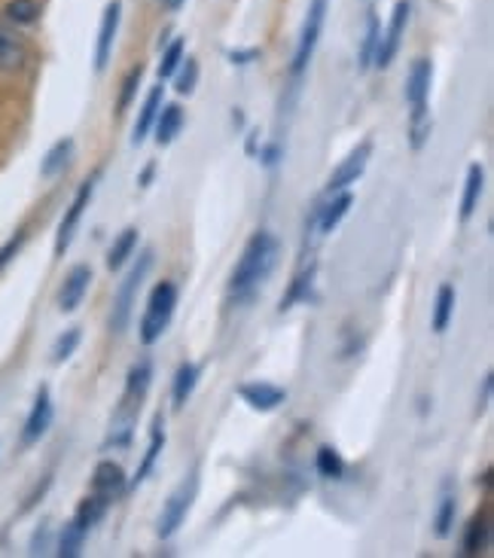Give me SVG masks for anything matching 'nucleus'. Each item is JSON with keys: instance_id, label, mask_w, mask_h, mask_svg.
<instances>
[{"instance_id": "obj_1", "label": "nucleus", "mask_w": 494, "mask_h": 558, "mask_svg": "<svg viewBox=\"0 0 494 558\" xmlns=\"http://www.w3.org/2000/svg\"><path fill=\"white\" fill-rule=\"evenodd\" d=\"M278 263V239L272 232H256L241 254L239 266L229 281V293L236 300H251L260 287L269 281L272 269Z\"/></svg>"}, {"instance_id": "obj_2", "label": "nucleus", "mask_w": 494, "mask_h": 558, "mask_svg": "<svg viewBox=\"0 0 494 558\" xmlns=\"http://www.w3.org/2000/svg\"><path fill=\"white\" fill-rule=\"evenodd\" d=\"M174 308H178V287L171 281H159L153 287L147 312L141 317V342L144 345H153V342L162 339V332L168 330V324L174 317Z\"/></svg>"}, {"instance_id": "obj_3", "label": "nucleus", "mask_w": 494, "mask_h": 558, "mask_svg": "<svg viewBox=\"0 0 494 558\" xmlns=\"http://www.w3.org/2000/svg\"><path fill=\"white\" fill-rule=\"evenodd\" d=\"M153 269V251H144L137 263L132 266V272L125 275V281L117 290V300H113V308H110V332H117L122 336L125 327H129V320H132V308H135L137 300V290L144 284V278Z\"/></svg>"}, {"instance_id": "obj_4", "label": "nucleus", "mask_w": 494, "mask_h": 558, "mask_svg": "<svg viewBox=\"0 0 494 558\" xmlns=\"http://www.w3.org/2000/svg\"><path fill=\"white\" fill-rule=\"evenodd\" d=\"M327 3L329 0H312V7H309V15H305V22H302L300 44H297V56H293V64H290L293 76L305 74L309 61H312V56H315L317 37H321L324 19H327Z\"/></svg>"}, {"instance_id": "obj_5", "label": "nucleus", "mask_w": 494, "mask_h": 558, "mask_svg": "<svg viewBox=\"0 0 494 558\" xmlns=\"http://www.w3.org/2000/svg\"><path fill=\"white\" fill-rule=\"evenodd\" d=\"M195 492H198V480H195V473H193V476H190V480L180 485L178 492L168 498L162 515H159V529H156L162 541H168L171 534H178V529L183 525V519H186V513H190V507H193Z\"/></svg>"}, {"instance_id": "obj_6", "label": "nucleus", "mask_w": 494, "mask_h": 558, "mask_svg": "<svg viewBox=\"0 0 494 558\" xmlns=\"http://www.w3.org/2000/svg\"><path fill=\"white\" fill-rule=\"evenodd\" d=\"M406 25H409V0H397V7H394V13H390L388 31L378 37V49H375L373 64H378L382 71H385V68H390V61L397 59L400 44H403Z\"/></svg>"}, {"instance_id": "obj_7", "label": "nucleus", "mask_w": 494, "mask_h": 558, "mask_svg": "<svg viewBox=\"0 0 494 558\" xmlns=\"http://www.w3.org/2000/svg\"><path fill=\"white\" fill-rule=\"evenodd\" d=\"M92 196H95V178H89L86 183H80V190H76L71 208H68V214L61 217L59 235H56V257H64V251H68V247H71V242H74L76 227H80L83 214H86V208H89Z\"/></svg>"}, {"instance_id": "obj_8", "label": "nucleus", "mask_w": 494, "mask_h": 558, "mask_svg": "<svg viewBox=\"0 0 494 558\" xmlns=\"http://www.w3.org/2000/svg\"><path fill=\"white\" fill-rule=\"evenodd\" d=\"M120 19H122V3L120 0H110L105 15H101V28H98V44H95V71H105L107 61H110V56H113V44H117V34H120Z\"/></svg>"}, {"instance_id": "obj_9", "label": "nucleus", "mask_w": 494, "mask_h": 558, "mask_svg": "<svg viewBox=\"0 0 494 558\" xmlns=\"http://www.w3.org/2000/svg\"><path fill=\"white\" fill-rule=\"evenodd\" d=\"M370 153H373V144H370V141H363L360 147H354V150L348 153V159H342V166L329 174V193H339V190H348L351 183H358V178L363 174V168L370 162Z\"/></svg>"}, {"instance_id": "obj_10", "label": "nucleus", "mask_w": 494, "mask_h": 558, "mask_svg": "<svg viewBox=\"0 0 494 558\" xmlns=\"http://www.w3.org/2000/svg\"><path fill=\"white\" fill-rule=\"evenodd\" d=\"M89 284H92V269L89 266H74L71 272H68V278H64V284H61L59 290V308L64 312V315H71V312H76L80 308V302H83V296L89 293Z\"/></svg>"}, {"instance_id": "obj_11", "label": "nucleus", "mask_w": 494, "mask_h": 558, "mask_svg": "<svg viewBox=\"0 0 494 558\" xmlns=\"http://www.w3.org/2000/svg\"><path fill=\"white\" fill-rule=\"evenodd\" d=\"M239 397L256 412H272V409H278L287 400L285 388H278V385H269V381H244L239 388Z\"/></svg>"}, {"instance_id": "obj_12", "label": "nucleus", "mask_w": 494, "mask_h": 558, "mask_svg": "<svg viewBox=\"0 0 494 558\" xmlns=\"http://www.w3.org/2000/svg\"><path fill=\"white\" fill-rule=\"evenodd\" d=\"M49 424H52V397H49V388H40V391H37V400H34V407H31L25 430H22V442H25V446L40 442V437L49 430Z\"/></svg>"}, {"instance_id": "obj_13", "label": "nucleus", "mask_w": 494, "mask_h": 558, "mask_svg": "<svg viewBox=\"0 0 494 558\" xmlns=\"http://www.w3.org/2000/svg\"><path fill=\"white\" fill-rule=\"evenodd\" d=\"M431 80H434V64L427 59H419L409 71L406 80V101L412 107L427 105V95H431Z\"/></svg>"}, {"instance_id": "obj_14", "label": "nucleus", "mask_w": 494, "mask_h": 558, "mask_svg": "<svg viewBox=\"0 0 494 558\" xmlns=\"http://www.w3.org/2000/svg\"><path fill=\"white\" fill-rule=\"evenodd\" d=\"M125 488V473H122L120 464L113 461H105L95 468V476H92V492L95 495H105L107 500H113Z\"/></svg>"}, {"instance_id": "obj_15", "label": "nucleus", "mask_w": 494, "mask_h": 558, "mask_svg": "<svg viewBox=\"0 0 494 558\" xmlns=\"http://www.w3.org/2000/svg\"><path fill=\"white\" fill-rule=\"evenodd\" d=\"M162 80H159V86H153L150 95H147V101L141 107V113H137V122H135V135H132V144H144L147 135L153 132V122L159 117V110H162Z\"/></svg>"}, {"instance_id": "obj_16", "label": "nucleus", "mask_w": 494, "mask_h": 558, "mask_svg": "<svg viewBox=\"0 0 494 558\" xmlns=\"http://www.w3.org/2000/svg\"><path fill=\"white\" fill-rule=\"evenodd\" d=\"M153 129H156V144L159 147L171 144L180 135V129H183V110H180V105H162L159 117L153 122Z\"/></svg>"}, {"instance_id": "obj_17", "label": "nucleus", "mask_w": 494, "mask_h": 558, "mask_svg": "<svg viewBox=\"0 0 494 558\" xmlns=\"http://www.w3.org/2000/svg\"><path fill=\"white\" fill-rule=\"evenodd\" d=\"M195 385H198V366L195 363H180L178 373H174V385H171V400L174 409H183L193 397Z\"/></svg>"}, {"instance_id": "obj_18", "label": "nucleus", "mask_w": 494, "mask_h": 558, "mask_svg": "<svg viewBox=\"0 0 494 558\" xmlns=\"http://www.w3.org/2000/svg\"><path fill=\"white\" fill-rule=\"evenodd\" d=\"M150 378H153L150 361L135 363V366L129 369V381H125V403L141 407V400L147 397V388H150Z\"/></svg>"}, {"instance_id": "obj_19", "label": "nucleus", "mask_w": 494, "mask_h": 558, "mask_svg": "<svg viewBox=\"0 0 494 558\" xmlns=\"http://www.w3.org/2000/svg\"><path fill=\"white\" fill-rule=\"evenodd\" d=\"M25 44L15 37L13 31L0 28V71H22L25 64Z\"/></svg>"}, {"instance_id": "obj_20", "label": "nucleus", "mask_w": 494, "mask_h": 558, "mask_svg": "<svg viewBox=\"0 0 494 558\" xmlns=\"http://www.w3.org/2000/svg\"><path fill=\"white\" fill-rule=\"evenodd\" d=\"M482 183H485V171H482V166L467 168L465 196H461V220H470V217L477 214V208H480Z\"/></svg>"}, {"instance_id": "obj_21", "label": "nucleus", "mask_w": 494, "mask_h": 558, "mask_svg": "<svg viewBox=\"0 0 494 558\" xmlns=\"http://www.w3.org/2000/svg\"><path fill=\"white\" fill-rule=\"evenodd\" d=\"M165 449V430H162V415H156V422H153L150 430V446H147V454H144V461H141V468H137V476L132 480V485H141L156 468V461H159V454Z\"/></svg>"}, {"instance_id": "obj_22", "label": "nucleus", "mask_w": 494, "mask_h": 558, "mask_svg": "<svg viewBox=\"0 0 494 558\" xmlns=\"http://www.w3.org/2000/svg\"><path fill=\"white\" fill-rule=\"evenodd\" d=\"M71 156H74V141L71 137H61L59 144H52V150L46 153V159L40 162V174H44L46 181L61 174L68 168V162H71Z\"/></svg>"}, {"instance_id": "obj_23", "label": "nucleus", "mask_w": 494, "mask_h": 558, "mask_svg": "<svg viewBox=\"0 0 494 558\" xmlns=\"http://www.w3.org/2000/svg\"><path fill=\"white\" fill-rule=\"evenodd\" d=\"M351 205H354V196H351L348 190H339V196L333 198L329 205H324V211H321V217H317V227H321V232L327 235V232H333V229L339 227Z\"/></svg>"}, {"instance_id": "obj_24", "label": "nucleus", "mask_w": 494, "mask_h": 558, "mask_svg": "<svg viewBox=\"0 0 494 558\" xmlns=\"http://www.w3.org/2000/svg\"><path fill=\"white\" fill-rule=\"evenodd\" d=\"M107 507H110V500L105 498V495H92V498H86L80 507H76V515H74V522L80 525V529L86 531L89 534L101 519L107 515Z\"/></svg>"}, {"instance_id": "obj_25", "label": "nucleus", "mask_w": 494, "mask_h": 558, "mask_svg": "<svg viewBox=\"0 0 494 558\" xmlns=\"http://www.w3.org/2000/svg\"><path fill=\"white\" fill-rule=\"evenodd\" d=\"M135 247H137V229L135 227L122 229V235L113 242L110 254H107V269H110V272L122 269V266L129 263V257L135 254Z\"/></svg>"}, {"instance_id": "obj_26", "label": "nucleus", "mask_w": 494, "mask_h": 558, "mask_svg": "<svg viewBox=\"0 0 494 558\" xmlns=\"http://www.w3.org/2000/svg\"><path fill=\"white\" fill-rule=\"evenodd\" d=\"M451 317H455V287L443 284L436 290V305H434V330L446 332L449 330Z\"/></svg>"}, {"instance_id": "obj_27", "label": "nucleus", "mask_w": 494, "mask_h": 558, "mask_svg": "<svg viewBox=\"0 0 494 558\" xmlns=\"http://www.w3.org/2000/svg\"><path fill=\"white\" fill-rule=\"evenodd\" d=\"M378 37H382V28H378V19L370 15L366 19V34H363V44H360V71H366L375 61V49H378Z\"/></svg>"}, {"instance_id": "obj_28", "label": "nucleus", "mask_w": 494, "mask_h": 558, "mask_svg": "<svg viewBox=\"0 0 494 558\" xmlns=\"http://www.w3.org/2000/svg\"><path fill=\"white\" fill-rule=\"evenodd\" d=\"M485 546H489V522L473 519L465 531V556H480Z\"/></svg>"}, {"instance_id": "obj_29", "label": "nucleus", "mask_w": 494, "mask_h": 558, "mask_svg": "<svg viewBox=\"0 0 494 558\" xmlns=\"http://www.w3.org/2000/svg\"><path fill=\"white\" fill-rule=\"evenodd\" d=\"M312 281H315V266H312V269H305V272L293 278V284H290V290H287V296L281 300V312L293 308V305H297L300 300H309Z\"/></svg>"}, {"instance_id": "obj_30", "label": "nucleus", "mask_w": 494, "mask_h": 558, "mask_svg": "<svg viewBox=\"0 0 494 558\" xmlns=\"http://www.w3.org/2000/svg\"><path fill=\"white\" fill-rule=\"evenodd\" d=\"M83 541H86V531L80 529L76 522L64 525V529H61V534H59V556L61 558L80 556V549H83Z\"/></svg>"}, {"instance_id": "obj_31", "label": "nucleus", "mask_w": 494, "mask_h": 558, "mask_svg": "<svg viewBox=\"0 0 494 558\" xmlns=\"http://www.w3.org/2000/svg\"><path fill=\"white\" fill-rule=\"evenodd\" d=\"M7 19L15 25H34L40 19V7L34 0H10L7 3Z\"/></svg>"}, {"instance_id": "obj_32", "label": "nucleus", "mask_w": 494, "mask_h": 558, "mask_svg": "<svg viewBox=\"0 0 494 558\" xmlns=\"http://www.w3.org/2000/svg\"><path fill=\"white\" fill-rule=\"evenodd\" d=\"M317 473L321 476H327V480H339L345 473V464L342 458H339V452L336 449H329V446H324V449H317Z\"/></svg>"}, {"instance_id": "obj_33", "label": "nucleus", "mask_w": 494, "mask_h": 558, "mask_svg": "<svg viewBox=\"0 0 494 558\" xmlns=\"http://www.w3.org/2000/svg\"><path fill=\"white\" fill-rule=\"evenodd\" d=\"M80 339H83V332L80 327H71V330H64L56 339V345H52V363H64L71 354H74L76 348H80Z\"/></svg>"}, {"instance_id": "obj_34", "label": "nucleus", "mask_w": 494, "mask_h": 558, "mask_svg": "<svg viewBox=\"0 0 494 558\" xmlns=\"http://www.w3.org/2000/svg\"><path fill=\"white\" fill-rule=\"evenodd\" d=\"M141 80H144V68L137 64V68H132V71L125 74V80H122V92H120V101H117V113H125V110L132 107V101H135V95H137V86H141Z\"/></svg>"}, {"instance_id": "obj_35", "label": "nucleus", "mask_w": 494, "mask_h": 558, "mask_svg": "<svg viewBox=\"0 0 494 558\" xmlns=\"http://www.w3.org/2000/svg\"><path fill=\"white\" fill-rule=\"evenodd\" d=\"M180 61H183V40H174V44L165 46L162 61H159V80H168V76L178 74Z\"/></svg>"}, {"instance_id": "obj_36", "label": "nucleus", "mask_w": 494, "mask_h": 558, "mask_svg": "<svg viewBox=\"0 0 494 558\" xmlns=\"http://www.w3.org/2000/svg\"><path fill=\"white\" fill-rule=\"evenodd\" d=\"M431 135V117H427V105L424 107H412V147L421 150L424 141Z\"/></svg>"}, {"instance_id": "obj_37", "label": "nucleus", "mask_w": 494, "mask_h": 558, "mask_svg": "<svg viewBox=\"0 0 494 558\" xmlns=\"http://www.w3.org/2000/svg\"><path fill=\"white\" fill-rule=\"evenodd\" d=\"M455 513H458V504L455 498H443L439 510H436V537H449L451 525H455Z\"/></svg>"}, {"instance_id": "obj_38", "label": "nucleus", "mask_w": 494, "mask_h": 558, "mask_svg": "<svg viewBox=\"0 0 494 558\" xmlns=\"http://www.w3.org/2000/svg\"><path fill=\"white\" fill-rule=\"evenodd\" d=\"M183 68H178V83H174V89L180 92V95H193L195 92V83H198V61L195 59H186L180 61Z\"/></svg>"}, {"instance_id": "obj_39", "label": "nucleus", "mask_w": 494, "mask_h": 558, "mask_svg": "<svg viewBox=\"0 0 494 558\" xmlns=\"http://www.w3.org/2000/svg\"><path fill=\"white\" fill-rule=\"evenodd\" d=\"M25 239H28V232H25V229H19L13 239H10V242L0 247V272H3V269H7V266L13 263V257L19 254V251H22Z\"/></svg>"}, {"instance_id": "obj_40", "label": "nucleus", "mask_w": 494, "mask_h": 558, "mask_svg": "<svg viewBox=\"0 0 494 558\" xmlns=\"http://www.w3.org/2000/svg\"><path fill=\"white\" fill-rule=\"evenodd\" d=\"M260 159H263V166H278V159H281V147L278 144H269L266 150L260 153Z\"/></svg>"}, {"instance_id": "obj_41", "label": "nucleus", "mask_w": 494, "mask_h": 558, "mask_svg": "<svg viewBox=\"0 0 494 558\" xmlns=\"http://www.w3.org/2000/svg\"><path fill=\"white\" fill-rule=\"evenodd\" d=\"M256 56H260L256 49H239V52H229V61H232V64H251Z\"/></svg>"}, {"instance_id": "obj_42", "label": "nucleus", "mask_w": 494, "mask_h": 558, "mask_svg": "<svg viewBox=\"0 0 494 558\" xmlns=\"http://www.w3.org/2000/svg\"><path fill=\"white\" fill-rule=\"evenodd\" d=\"M492 376H485V381H482V397H480V412L485 407H489V400H492Z\"/></svg>"}, {"instance_id": "obj_43", "label": "nucleus", "mask_w": 494, "mask_h": 558, "mask_svg": "<svg viewBox=\"0 0 494 558\" xmlns=\"http://www.w3.org/2000/svg\"><path fill=\"white\" fill-rule=\"evenodd\" d=\"M153 174H156V166H153V162H150V166L141 171V178H137V183H141V186L147 190V186H150V181H153Z\"/></svg>"}, {"instance_id": "obj_44", "label": "nucleus", "mask_w": 494, "mask_h": 558, "mask_svg": "<svg viewBox=\"0 0 494 558\" xmlns=\"http://www.w3.org/2000/svg\"><path fill=\"white\" fill-rule=\"evenodd\" d=\"M165 7H168V10H180V7H183V0H165Z\"/></svg>"}, {"instance_id": "obj_45", "label": "nucleus", "mask_w": 494, "mask_h": 558, "mask_svg": "<svg viewBox=\"0 0 494 558\" xmlns=\"http://www.w3.org/2000/svg\"><path fill=\"white\" fill-rule=\"evenodd\" d=\"M256 150V132H251V137H248V153Z\"/></svg>"}]
</instances>
